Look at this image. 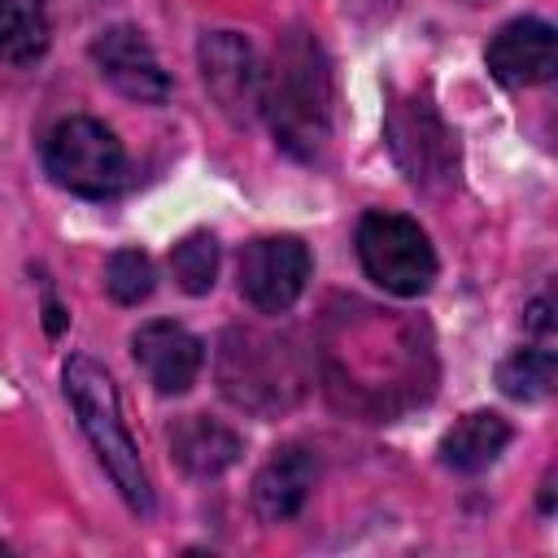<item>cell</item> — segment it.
<instances>
[{
  "label": "cell",
  "mask_w": 558,
  "mask_h": 558,
  "mask_svg": "<svg viewBox=\"0 0 558 558\" xmlns=\"http://www.w3.org/2000/svg\"><path fill=\"white\" fill-rule=\"evenodd\" d=\"M0 554H4V545H0Z\"/></svg>",
  "instance_id": "d6986e66"
},
{
  "label": "cell",
  "mask_w": 558,
  "mask_h": 558,
  "mask_svg": "<svg viewBox=\"0 0 558 558\" xmlns=\"http://www.w3.org/2000/svg\"><path fill=\"white\" fill-rule=\"evenodd\" d=\"M510 423L493 410H471L462 414L445 436H440V462L458 475H475V471H488L506 445H510Z\"/></svg>",
  "instance_id": "4fadbf2b"
},
{
  "label": "cell",
  "mask_w": 558,
  "mask_h": 558,
  "mask_svg": "<svg viewBox=\"0 0 558 558\" xmlns=\"http://www.w3.org/2000/svg\"><path fill=\"white\" fill-rule=\"evenodd\" d=\"M153 262H148V253H140V248H118L113 257H109V266H105V288H109V296L118 301V305H140V301H148V292H153Z\"/></svg>",
  "instance_id": "ac0fdd59"
},
{
  "label": "cell",
  "mask_w": 558,
  "mask_h": 558,
  "mask_svg": "<svg viewBox=\"0 0 558 558\" xmlns=\"http://www.w3.org/2000/svg\"><path fill=\"white\" fill-rule=\"evenodd\" d=\"M318 480V458L305 445H283L275 449L262 471L253 475V510L262 523H288L292 514H301V506L310 501V488Z\"/></svg>",
  "instance_id": "7c38bea8"
},
{
  "label": "cell",
  "mask_w": 558,
  "mask_h": 558,
  "mask_svg": "<svg viewBox=\"0 0 558 558\" xmlns=\"http://www.w3.org/2000/svg\"><path fill=\"white\" fill-rule=\"evenodd\" d=\"M131 353H135V366L148 375V384L161 392V397H179L196 384L201 375V362H205V349L201 340L170 323V318H153L144 323L135 336H131Z\"/></svg>",
  "instance_id": "30bf717a"
},
{
  "label": "cell",
  "mask_w": 558,
  "mask_h": 558,
  "mask_svg": "<svg viewBox=\"0 0 558 558\" xmlns=\"http://www.w3.org/2000/svg\"><path fill=\"white\" fill-rule=\"evenodd\" d=\"M201 78L214 96V105L231 118L244 122L257 109L262 96V65L253 44L240 31H209L201 39Z\"/></svg>",
  "instance_id": "ba28073f"
},
{
  "label": "cell",
  "mask_w": 558,
  "mask_h": 558,
  "mask_svg": "<svg viewBox=\"0 0 558 558\" xmlns=\"http://www.w3.org/2000/svg\"><path fill=\"white\" fill-rule=\"evenodd\" d=\"M222 392L244 410H283L301 397L296 353L253 327H231L218 353Z\"/></svg>",
  "instance_id": "3957f363"
},
{
  "label": "cell",
  "mask_w": 558,
  "mask_h": 558,
  "mask_svg": "<svg viewBox=\"0 0 558 558\" xmlns=\"http://www.w3.org/2000/svg\"><path fill=\"white\" fill-rule=\"evenodd\" d=\"M170 270H174V283L187 296H205L218 279V240L209 231H187L170 248Z\"/></svg>",
  "instance_id": "e0dca14e"
},
{
  "label": "cell",
  "mask_w": 558,
  "mask_h": 558,
  "mask_svg": "<svg viewBox=\"0 0 558 558\" xmlns=\"http://www.w3.org/2000/svg\"><path fill=\"white\" fill-rule=\"evenodd\" d=\"M48 48L44 0H0V61H35Z\"/></svg>",
  "instance_id": "9a60e30c"
},
{
  "label": "cell",
  "mask_w": 558,
  "mask_h": 558,
  "mask_svg": "<svg viewBox=\"0 0 558 558\" xmlns=\"http://www.w3.org/2000/svg\"><path fill=\"white\" fill-rule=\"evenodd\" d=\"M92 61L100 70L105 83H113L122 96L131 100H166L170 78L153 52V44L144 39V31L135 26H109L92 39Z\"/></svg>",
  "instance_id": "9c48e42d"
},
{
  "label": "cell",
  "mask_w": 558,
  "mask_h": 558,
  "mask_svg": "<svg viewBox=\"0 0 558 558\" xmlns=\"http://www.w3.org/2000/svg\"><path fill=\"white\" fill-rule=\"evenodd\" d=\"M331 65L310 31H288L262 70L257 109L266 113L275 140L296 161H314L331 140Z\"/></svg>",
  "instance_id": "6da1fadb"
},
{
  "label": "cell",
  "mask_w": 558,
  "mask_h": 558,
  "mask_svg": "<svg viewBox=\"0 0 558 558\" xmlns=\"http://www.w3.org/2000/svg\"><path fill=\"white\" fill-rule=\"evenodd\" d=\"M44 170L74 196L105 201L126 183V153L96 118H65L44 140Z\"/></svg>",
  "instance_id": "277c9868"
},
{
  "label": "cell",
  "mask_w": 558,
  "mask_h": 558,
  "mask_svg": "<svg viewBox=\"0 0 558 558\" xmlns=\"http://www.w3.org/2000/svg\"><path fill=\"white\" fill-rule=\"evenodd\" d=\"M310 266V248L296 235H262L240 253V292L253 310L283 314L305 292Z\"/></svg>",
  "instance_id": "52a82bcc"
},
{
  "label": "cell",
  "mask_w": 558,
  "mask_h": 558,
  "mask_svg": "<svg viewBox=\"0 0 558 558\" xmlns=\"http://www.w3.org/2000/svg\"><path fill=\"white\" fill-rule=\"evenodd\" d=\"M384 135H388V148H392V157L410 183H418V187H449L453 183L458 148H453V135L427 96L392 100Z\"/></svg>",
  "instance_id": "8992f818"
},
{
  "label": "cell",
  "mask_w": 558,
  "mask_h": 558,
  "mask_svg": "<svg viewBox=\"0 0 558 558\" xmlns=\"http://www.w3.org/2000/svg\"><path fill=\"white\" fill-rule=\"evenodd\" d=\"M61 379H65V397L78 414V427L87 432V440H92L100 466L109 471L113 488L122 493V501L135 514H153V484H148V471L140 462V449L126 432V418H122L118 388H113L109 371L96 366L92 357H70L61 366Z\"/></svg>",
  "instance_id": "7a4b0ae2"
},
{
  "label": "cell",
  "mask_w": 558,
  "mask_h": 558,
  "mask_svg": "<svg viewBox=\"0 0 558 558\" xmlns=\"http://www.w3.org/2000/svg\"><path fill=\"white\" fill-rule=\"evenodd\" d=\"M170 449H174V462L196 475V480H214L222 475L235 458H240V436L227 432L222 423L205 418V414H187L174 432H170Z\"/></svg>",
  "instance_id": "5bb4252c"
},
{
  "label": "cell",
  "mask_w": 558,
  "mask_h": 558,
  "mask_svg": "<svg viewBox=\"0 0 558 558\" xmlns=\"http://www.w3.org/2000/svg\"><path fill=\"white\" fill-rule=\"evenodd\" d=\"M362 270L392 296H423L436 279V253L427 231L405 214H366L357 222Z\"/></svg>",
  "instance_id": "5b68a950"
},
{
  "label": "cell",
  "mask_w": 558,
  "mask_h": 558,
  "mask_svg": "<svg viewBox=\"0 0 558 558\" xmlns=\"http://www.w3.org/2000/svg\"><path fill=\"white\" fill-rule=\"evenodd\" d=\"M488 74L506 87H532V83H549L554 65H558V39L554 26L541 17H514L506 22L493 39H488Z\"/></svg>",
  "instance_id": "8fae6325"
},
{
  "label": "cell",
  "mask_w": 558,
  "mask_h": 558,
  "mask_svg": "<svg viewBox=\"0 0 558 558\" xmlns=\"http://www.w3.org/2000/svg\"><path fill=\"white\" fill-rule=\"evenodd\" d=\"M554 375H558V362H554V344H523L514 349L501 366H497V384L506 397L514 401H545L554 392Z\"/></svg>",
  "instance_id": "2e32d148"
}]
</instances>
